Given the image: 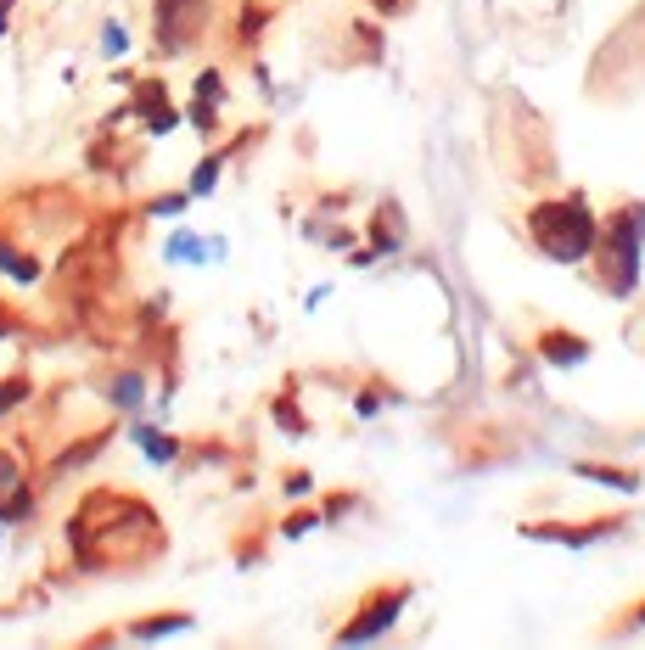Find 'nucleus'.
<instances>
[{
  "label": "nucleus",
  "instance_id": "8",
  "mask_svg": "<svg viewBox=\"0 0 645 650\" xmlns=\"http://www.w3.org/2000/svg\"><path fill=\"white\" fill-rule=\"evenodd\" d=\"M186 628H191L186 611H169V617H146V622H135V628H129V639H169V634H186Z\"/></svg>",
  "mask_w": 645,
  "mask_h": 650
},
{
  "label": "nucleus",
  "instance_id": "12",
  "mask_svg": "<svg viewBox=\"0 0 645 650\" xmlns=\"http://www.w3.org/2000/svg\"><path fill=\"white\" fill-rule=\"evenodd\" d=\"M23 398H29V376H12V382H0V415L17 410Z\"/></svg>",
  "mask_w": 645,
  "mask_h": 650
},
{
  "label": "nucleus",
  "instance_id": "9",
  "mask_svg": "<svg viewBox=\"0 0 645 650\" xmlns=\"http://www.w3.org/2000/svg\"><path fill=\"white\" fill-rule=\"evenodd\" d=\"M113 404H118V410H141V404H146V376L124 370V376L113 382Z\"/></svg>",
  "mask_w": 645,
  "mask_h": 650
},
{
  "label": "nucleus",
  "instance_id": "5",
  "mask_svg": "<svg viewBox=\"0 0 645 650\" xmlns=\"http://www.w3.org/2000/svg\"><path fill=\"white\" fill-rule=\"evenodd\" d=\"M135 118H141L152 135H169V129L180 124V113H174L169 101H163V85H158V79H146V85L135 90Z\"/></svg>",
  "mask_w": 645,
  "mask_h": 650
},
{
  "label": "nucleus",
  "instance_id": "11",
  "mask_svg": "<svg viewBox=\"0 0 645 650\" xmlns=\"http://www.w3.org/2000/svg\"><path fill=\"white\" fill-rule=\"evenodd\" d=\"M578 477L606 482V488H634V477H629V471H606V466H578Z\"/></svg>",
  "mask_w": 645,
  "mask_h": 650
},
{
  "label": "nucleus",
  "instance_id": "1",
  "mask_svg": "<svg viewBox=\"0 0 645 650\" xmlns=\"http://www.w3.org/2000/svg\"><path fill=\"white\" fill-rule=\"evenodd\" d=\"M533 241L539 253L556 258V264H584L595 247H601V219L589 213L584 197H556L533 208Z\"/></svg>",
  "mask_w": 645,
  "mask_h": 650
},
{
  "label": "nucleus",
  "instance_id": "7",
  "mask_svg": "<svg viewBox=\"0 0 645 650\" xmlns=\"http://www.w3.org/2000/svg\"><path fill=\"white\" fill-rule=\"evenodd\" d=\"M135 443H141V454L152 460V466H174V460H180V443H174L169 432H158V426L135 421Z\"/></svg>",
  "mask_w": 645,
  "mask_h": 650
},
{
  "label": "nucleus",
  "instance_id": "2",
  "mask_svg": "<svg viewBox=\"0 0 645 650\" xmlns=\"http://www.w3.org/2000/svg\"><path fill=\"white\" fill-rule=\"evenodd\" d=\"M404 600H410V589H382V594H371V606L354 611V617H348V628H343L337 639H343V645H371V639H382L387 628L404 617Z\"/></svg>",
  "mask_w": 645,
  "mask_h": 650
},
{
  "label": "nucleus",
  "instance_id": "14",
  "mask_svg": "<svg viewBox=\"0 0 645 650\" xmlns=\"http://www.w3.org/2000/svg\"><path fill=\"white\" fill-rule=\"evenodd\" d=\"M101 51H107V57H124V51H129L124 23H107V34H101Z\"/></svg>",
  "mask_w": 645,
  "mask_h": 650
},
{
  "label": "nucleus",
  "instance_id": "13",
  "mask_svg": "<svg viewBox=\"0 0 645 650\" xmlns=\"http://www.w3.org/2000/svg\"><path fill=\"white\" fill-rule=\"evenodd\" d=\"M186 202H191V191H174V197H158L146 213H152V219H174V213H186Z\"/></svg>",
  "mask_w": 645,
  "mask_h": 650
},
{
  "label": "nucleus",
  "instance_id": "17",
  "mask_svg": "<svg viewBox=\"0 0 645 650\" xmlns=\"http://www.w3.org/2000/svg\"><path fill=\"white\" fill-rule=\"evenodd\" d=\"M0 533H6V522H0Z\"/></svg>",
  "mask_w": 645,
  "mask_h": 650
},
{
  "label": "nucleus",
  "instance_id": "10",
  "mask_svg": "<svg viewBox=\"0 0 645 650\" xmlns=\"http://www.w3.org/2000/svg\"><path fill=\"white\" fill-rule=\"evenodd\" d=\"M219 169H225L219 157H202V163H197V174H191V197H208V191L219 185Z\"/></svg>",
  "mask_w": 645,
  "mask_h": 650
},
{
  "label": "nucleus",
  "instance_id": "15",
  "mask_svg": "<svg viewBox=\"0 0 645 650\" xmlns=\"http://www.w3.org/2000/svg\"><path fill=\"white\" fill-rule=\"evenodd\" d=\"M309 527H320V516H292V522H287V538H303Z\"/></svg>",
  "mask_w": 645,
  "mask_h": 650
},
{
  "label": "nucleus",
  "instance_id": "16",
  "mask_svg": "<svg viewBox=\"0 0 645 650\" xmlns=\"http://www.w3.org/2000/svg\"><path fill=\"white\" fill-rule=\"evenodd\" d=\"M629 628H645V606H640V611H634V622H629Z\"/></svg>",
  "mask_w": 645,
  "mask_h": 650
},
{
  "label": "nucleus",
  "instance_id": "4",
  "mask_svg": "<svg viewBox=\"0 0 645 650\" xmlns=\"http://www.w3.org/2000/svg\"><path fill=\"white\" fill-rule=\"evenodd\" d=\"M219 253H225V241H219V236H197V230H174V236L163 241V258H169V264H191V269L214 264Z\"/></svg>",
  "mask_w": 645,
  "mask_h": 650
},
{
  "label": "nucleus",
  "instance_id": "3",
  "mask_svg": "<svg viewBox=\"0 0 645 650\" xmlns=\"http://www.w3.org/2000/svg\"><path fill=\"white\" fill-rule=\"evenodd\" d=\"M208 23V0H158V40L163 51H186Z\"/></svg>",
  "mask_w": 645,
  "mask_h": 650
},
{
  "label": "nucleus",
  "instance_id": "6",
  "mask_svg": "<svg viewBox=\"0 0 645 650\" xmlns=\"http://www.w3.org/2000/svg\"><path fill=\"white\" fill-rule=\"evenodd\" d=\"M539 354H545L550 365H578V359L589 354V342L573 337V331H545V337H539Z\"/></svg>",
  "mask_w": 645,
  "mask_h": 650
}]
</instances>
